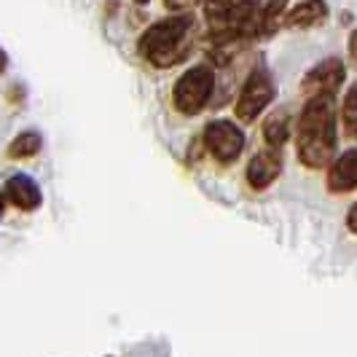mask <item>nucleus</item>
<instances>
[{
    "mask_svg": "<svg viewBox=\"0 0 357 357\" xmlns=\"http://www.w3.org/2000/svg\"><path fill=\"white\" fill-rule=\"evenodd\" d=\"M344 124L349 129V135L357 137V84H352L344 97Z\"/></svg>",
    "mask_w": 357,
    "mask_h": 357,
    "instance_id": "13",
    "label": "nucleus"
},
{
    "mask_svg": "<svg viewBox=\"0 0 357 357\" xmlns=\"http://www.w3.org/2000/svg\"><path fill=\"white\" fill-rule=\"evenodd\" d=\"M6 65H8V56H6V52L0 49V73L6 70Z\"/></svg>",
    "mask_w": 357,
    "mask_h": 357,
    "instance_id": "16",
    "label": "nucleus"
},
{
    "mask_svg": "<svg viewBox=\"0 0 357 357\" xmlns=\"http://www.w3.org/2000/svg\"><path fill=\"white\" fill-rule=\"evenodd\" d=\"M328 19V3L325 0H304L287 11L285 22L290 27H314Z\"/></svg>",
    "mask_w": 357,
    "mask_h": 357,
    "instance_id": "10",
    "label": "nucleus"
},
{
    "mask_svg": "<svg viewBox=\"0 0 357 357\" xmlns=\"http://www.w3.org/2000/svg\"><path fill=\"white\" fill-rule=\"evenodd\" d=\"M336 102L333 97H312L298 116L296 126V151L309 169H320L333 161L336 153Z\"/></svg>",
    "mask_w": 357,
    "mask_h": 357,
    "instance_id": "1",
    "label": "nucleus"
},
{
    "mask_svg": "<svg viewBox=\"0 0 357 357\" xmlns=\"http://www.w3.org/2000/svg\"><path fill=\"white\" fill-rule=\"evenodd\" d=\"M194 36V22L188 14H175L151 24L143 33L137 49L153 68H175L188 56Z\"/></svg>",
    "mask_w": 357,
    "mask_h": 357,
    "instance_id": "2",
    "label": "nucleus"
},
{
    "mask_svg": "<svg viewBox=\"0 0 357 357\" xmlns=\"http://www.w3.org/2000/svg\"><path fill=\"white\" fill-rule=\"evenodd\" d=\"M280 172H282L280 151L266 148V151H258L250 159V164H248V183L255 191H264V188H268L274 180L280 178Z\"/></svg>",
    "mask_w": 357,
    "mask_h": 357,
    "instance_id": "7",
    "label": "nucleus"
},
{
    "mask_svg": "<svg viewBox=\"0 0 357 357\" xmlns=\"http://www.w3.org/2000/svg\"><path fill=\"white\" fill-rule=\"evenodd\" d=\"M347 226H349V231L357 234V204L349 207V213H347Z\"/></svg>",
    "mask_w": 357,
    "mask_h": 357,
    "instance_id": "14",
    "label": "nucleus"
},
{
    "mask_svg": "<svg viewBox=\"0 0 357 357\" xmlns=\"http://www.w3.org/2000/svg\"><path fill=\"white\" fill-rule=\"evenodd\" d=\"M204 148L220 164H234L245 148V135L236 124L218 119V121H210L204 126Z\"/></svg>",
    "mask_w": 357,
    "mask_h": 357,
    "instance_id": "5",
    "label": "nucleus"
},
{
    "mask_svg": "<svg viewBox=\"0 0 357 357\" xmlns=\"http://www.w3.org/2000/svg\"><path fill=\"white\" fill-rule=\"evenodd\" d=\"M6 197L14 207L24 210V213L38 210L40 202H43V194H40L38 183L30 175H11L6 180Z\"/></svg>",
    "mask_w": 357,
    "mask_h": 357,
    "instance_id": "9",
    "label": "nucleus"
},
{
    "mask_svg": "<svg viewBox=\"0 0 357 357\" xmlns=\"http://www.w3.org/2000/svg\"><path fill=\"white\" fill-rule=\"evenodd\" d=\"M344 75H347L344 62L336 59V56H328V59L317 62L312 70L306 73L304 81H301V91L309 100L312 97H333V91L344 84Z\"/></svg>",
    "mask_w": 357,
    "mask_h": 357,
    "instance_id": "6",
    "label": "nucleus"
},
{
    "mask_svg": "<svg viewBox=\"0 0 357 357\" xmlns=\"http://www.w3.org/2000/svg\"><path fill=\"white\" fill-rule=\"evenodd\" d=\"M135 3H137V6H145V3H148V0H135Z\"/></svg>",
    "mask_w": 357,
    "mask_h": 357,
    "instance_id": "18",
    "label": "nucleus"
},
{
    "mask_svg": "<svg viewBox=\"0 0 357 357\" xmlns=\"http://www.w3.org/2000/svg\"><path fill=\"white\" fill-rule=\"evenodd\" d=\"M215 89V73L207 65H197L185 70L172 86V105L183 116H197L210 102Z\"/></svg>",
    "mask_w": 357,
    "mask_h": 357,
    "instance_id": "3",
    "label": "nucleus"
},
{
    "mask_svg": "<svg viewBox=\"0 0 357 357\" xmlns=\"http://www.w3.org/2000/svg\"><path fill=\"white\" fill-rule=\"evenodd\" d=\"M264 137H266L268 148L280 151L290 137V110L287 107H277L264 124Z\"/></svg>",
    "mask_w": 357,
    "mask_h": 357,
    "instance_id": "11",
    "label": "nucleus"
},
{
    "mask_svg": "<svg viewBox=\"0 0 357 357\" xmlns=\"http://www.w3.org/2000/svg\"><path fill=\"white\" fill-rule=\"evenodd\" d=\"M40 145H43L40 135L33 132V129H27V132H22V135H17V137L11 140L8 156H11V159H30V156H36L38 151H40Z\"/></svg>",
    "mask_w": 357,
    "mask_h": 357,
    "instance_id": "12",
    "label": "nucleus"
},
{
    "mask_svg": "<svg viewBox=\"0 0 357 357\" xmlns=\"http://www.w3.org/2000/svg\"><path fill=\"white\" fill-rule=\"evenodd\" d=\"M3 210H6V199H3V194H0V215H3Z\"/></svg>",
    "mask_w": 357,
    "mask_h": 357,
    "instance_id": "17",
    "label": "nucleus"
},
{
    "mask_svg": "<svg viewBox=\"0 0 357 357\" xmlns=\"http://www.w3.org/2000/svg\"><path fill=\"white\" fill-rule=\"evenodd\" d=\"M271 100H274V81H271L268 70L255 68L248 75V81H245V86L239 91V97H236L234 113H236L239 121L250 124V121H255L271 105Z\"/></svg>",
    "mask_w": 357,
    "mask_h": 357,
    "instance_id": "4",
    "label": "nucleus"
},
{
    "mask_svg": "<svg viewBox=\"0 0 357 357\" xmlns=\"http://www.w3.org/2000/svg\"><path fill=\"white\" fill-rule=\"evenodd\" d=\"M328 188L333 194H349L357 188V148L344 151L328 169Z\"/></svg>",
    "mask_w": 357,
    "mask_h": 357,
    "instance_id": "8",
    "label": "nucleus"
},
{
    "mask_svg": "<svg viewBox=\"0 0 357 357\" xmlns=\"http://www.w3.org/2000/svg\"><path fill=\"white\" fill-rule=\"evenodd\" d=\"M349 56L357 62V27L352 30V36H349Z\"/></svg>",
    "mask_w": 357,
    "mask_h": 357,
    "instance_id": "15",
    "label": "nucleus"
}]
</instances>
